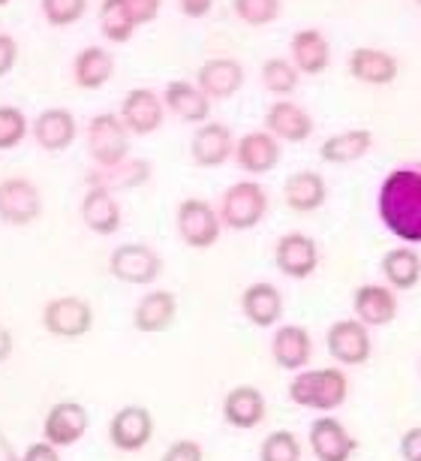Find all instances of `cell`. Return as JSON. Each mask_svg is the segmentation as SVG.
<instances>
[{
    "mask_svg": "<svg viewBox=\"0 0 421 461\" xmlns=\"http://www.w3.org/2000/svg\"><path fill=\"white\" fill-rule=\"evenodd\" d=\"M148 178H151V163L127 158L118 167H96L87 176V185L105 190H124V187H142L148 185Z\"/></svg>",
    "mask_w": 421,
    "mask_h": 461,
    "instance_id": "obj_30",
    "label": "cell"
},
{
    "mask_svg": "<svg viewBox=\"0 0 421 461\" xmlns=\"http://www.w3.org/2000/svg\"><path fill=\"white\" fill-rule=\"evenodd\" d=\"M0 461H22L19 452H15V447H13L10 438H6L4 431H0Z\"/></svg>",
    "mask_w": 421,
    "mask_h": 461,
    "instance_id": "obj_46",
    "label": "cell"
},
{
    "mask_svg": "<svg viewBox=\"0 0 421 461\" xmlns=\"http://www.w3.org/2000/svg\"><path fill=\"white\" fill-rule=\"evenodd\" d=\"M196 82L208 100H226L244 88V67L232 58H214L199 67Z\"/></svg>",
    "mask_w": 421,
    "mask_h": 461,
    "instance_id": "obj_18",
    "label": "cell"
},
{
    "mask_svg": "<svg viewBox=\"0 0 421 461\" xmlns=\"http://www.w3.org/2000/svg\"><path fill=\"white\" fill-rule=\"evenodd\" d=\"M382 275L391 290H412L421 281V257L412 248H394L382 257Z\"/></svg>",
    "mask_w": 421,
    "mask_h": 461,
    "instance_id": "obj_33",
    "label": "cell"
},
{
    "mask_svg": "<svg viewBox=\"0 0 421 461\" xmlns=\"http://www.w3.org/2000/svg\"><path fill=\"white\" fill-rule=\"evenodd\" d=\"M6 4H10V0H0V6H6Z\"/></svg>",
    "mask_w": 421,
    "mask_h": 461,
    "instance_id": "obj_48",
    "label": "cell"
},
{
    "mask_svg": "<svg viewBox=\"0 0 421 461\" xmlns=\"http://www.w3.org/2000/svg\"><path fill=\"white\" fill-rule=\"evenodd\" d=\"M28 136V118L15 106H0V151H10Z\"/></svg>",
    "mask_w": 421,
    "mask_h": 461,
    "instance_id": "obj_38",
    "label": "cell"
},
{
    "mask_svg": "<svg viewBox=\"0 0 421 461\" xmlns=\"http://www.w3.org/2000/svg\"><path fill=\"white\" fill-rule=\"evenodd\" d=\"M310 449L319 461H349L355 452V438L335 416H319L310 425Z\"/></svg>",
    "mask_w": 421,
    "mask_h": 461,
    "instance_id": "obj_15",
    "label": "cell"
},
{
    "mask_svg": "<svg viewBox=\"0 0 421 461\" xmlns=\"http://www.w3.org/2000/svg\"><path fill=\"white\" fill-rule=\"evenodd\" d=\"M328 196V187H326V178L319 172H310V169H301V172H292L283 185V199L292 212H301V214H310L316 208H322Z\"/></svg>",
    "mask_w": 421,
    "mask_h": 461,
    "instance_id": "obj_23",
    "label": "cell"
},
{
    "mask_svg": "<svg viewBox=\"0 0 421 461\" xmlns=\"http://www.w3.org/2000/svg\"><path fill=\"white\" fill-rule=\"evenodd\" d=\"M163 103H166V109L175 112L181 121H190V124H205L208 112H210V100L205 97V91H202L199 85H190L181 79L166 85Z\"/></svg>",
    "mask_w": 421,
    "mask_h": 461,
    "instance_id": "obj_22",
    "label": "cell"
},
{
    "mask_svg": "<svg viewBox=\"0 0 421 461\" xmlns=\"http://www.w3.org/2000/svg\"><path fill=\"white\" fill-rule=\"evenodd\" d=\"M235 154V136L232 130L226 124H217V121H205L196 136H193L190 142V158L196 167L202 169H214V167H223L226 160H229Z\"/></svg>",
    "mask_w": 421,
    "mask_h": 461,
    "instance_id": "obj_13",
    "label": "cell"
},
{
    "mask_svg": "<svg viewBox=\"0 0 421 461\" xmlns=\"http://www.w3.org/2000/svg\"><path fill=\"white\" fill-rule=\"evenodd\" d=\"M274 263L286 277L304 281V277H310L316 272V266H319V248H316V241L310 236H304V232H286L274 248Z\"/></svg>",
    "mask_w": 421,
    "mask_h": 461,
    "instance_id": "obj_12",
    "label": "cell"
},
{
    "mask_svg": "<svg viewBox=\"0 0 421 461\" xmlns=\"http://www.w3.org/2000/svg\"><path fill=\"white\" fill-rule=\"evenodd\" d=\"M10 350H13V338H10V332H4V329H0V362L10 356Z\"/></svg>",
    "mask_w": 421,
    "mask_h": 461,
    "instance_id": "obj_47",
    "label": "cell"
},
{
    "mask_svg": "<svg viewBox=\"0 0 421 461\" xmlns=\"http://www.w3.org/2000/svg\"><path fill=\"white\" fill-rule=\"evenodd\" d=\"M87 431V411L78 402H58L42 425V440L51 447H73Z\"/></svg>",
    "mask_w": 421,
    "mask_h": 461,
    "instance_id": "obj_14",
    "label": "cell"
},
{
    "mask_svg": "<svg viewBox=\"0 0 421 461\" xmlns=\"http://www.w3.org/2000/svg\"><path fill=\"white\" fill-rule=\"evenodd\" d=\"M223 420L232 429H253L265 420V395L256 386H235L223 402Z\"/></svg>",
    "mask_w": 421,
    "mask_h": 461,
    "instance_id": "obj_28",
    "label": "cell"
},
{
    "mask_svg": "<svg viewBox=\"0 0 421 461\" xmlns=\"http://www.w3.org/2000/svg\"><path fill=\"white\" fill-rule=\"evenodd\" d=\"M112 76H115V58H112V51L103 46H87L78 51L73 60V79L78 88H85V91L103 88Z\"/></svg>",
    "mask_w": 421,
    "mask_h": 461,
    "instance_id": "obj_27",
    "label": "cell"
},
{
    "mask_svg": "<svg viewBox=\"0 0 421 461\" xmlns=\"http://www.w3.org/2000/svg\"><path fill=\"white\" fill-rule=\"evenodd\" d=\"M353 308H355V320H362L367 329L389 326L398 317V295H394L391 286L364 284L353 295Z\"/></svg>",
    "mask_w": 421,
    "mask_h": 461,
    "instance_id": "obj_16",
    "label": "cell"
},
{
    "mask_svg": "<svg viewBox=\"0 0 421 461\" xmlns=\"http://www.w3.org/2000/svg\"><path fill=\"white\" fill-rule=\"evenodd\" d=\"M373 145V136L367 130H346V133L328 136L319 148V158L326 163H355L362 160Z\"/></svg>",
    "mask_w": 421,
    "mask_h": 461,
    "instance_id": "obj_32",
    "label": "cell"
},
{
    "mask_svg": "<svg viewBox=\"0 0 421 461\" xmlns=\"http://www.w3.org/2000/svg\"><path fill=\"white\" fill-rule=\"evenodd\" d=\"M22 461H60V456H58V447L42 440V443H31V447L24 449Z\"/></svg>",
    "mask_w": 421,
    "mask_h": 461,
    "instance_id": "obj_44",
    "label": "cell"
},
{
    "mask_svg": "<svg viewBox=\"0 0 421 461\" xmlns=\"http://www.w3.org/2000/svg\"><path fill=\"white\" fill-rule=\"evenodd\" d=\"M42 326L55 338H82L91 332L94 311L85 299H76V295L51 299L46 308H42Z\"/></svg>",
    "mask_w": 421,
    "mask_h": 461,
    "instance_id": "obj_6",
    "label": "cell"
},
{
    "mask_svg": "<svg viewBox=\"0 0 421 461\" xmlns=\"http://www.w3.org/2000/svg\"><path fill=\"white\" fill-rule=\"evenodd\" d=\"M376 208L391 236L407 245H421V160L403 163L385 176Z\"/></svg>",
    "mask_w": 421,
    "mask_h": 461,
    "instance_id": "obj_1",
    "label": "cell"
},
{
    "mask_svg": "<svg viewBox=\"0 0 421 461\" xmlns=\"http://www.w3.org/2000/svg\"><path fill=\"white\" fill-rule=\"evenodd\" d=\"M274 362L286 371H301L313 356V341L304 326H280L271 341Z\"/></svg>",
    "mask_w": 421,
    "mask_h": 461,
    "instance_id": "obj_25",
    "label": "cell"
},
{
    "mask_svg": "<svg viewBox=\"0 0 421 461\" xmlns=\"http://www.w3.org/2000/svg\"><path fill=\"white\" fill-rule=\"evenodd\" d=\"M416 4H418V6H421V0H416Z\"/></svg>",
    "mask_w": 421,
    "mask_h": 461,
    "instance_id": "obj_49",
    "label": "cell"
},
{
    "mask_svg": "<svg viewBox=\"0 0 421 461\" xmlns=\"http://www.w3.org/2000/svg\"><path fill=\"white\" fill-rule=\"evenodd\" d=\"M223 230L220 212L205 199H184L178 205V232L184 239V245L205 250L210 245H217Z\"/></svg>",
    "mask_w": 421,
    "mask_h": 461,
    "instance_id": "obj_5",
    "label": "cell"
},
{
    "mask_svg": "<svg viewBox=\"0 0 421 461\" xmlns=\"http://www.w3.org/2000/svg\"><path fill=\"white\" fill-rule=\"evenodd\" d=\"M217 212H220L223 226H229L235 232H244V230L259 226V221L265 217L268 196H265V190H262V185L247 178V181H238V185H232L226 190Z\"/></svg>",
    "mask_w": 421,
    "mask_h": 461,
    "instance_id": "obj_4",
    "label": "cell"
},
{
    "mask_svg": "<svg viewBox=\"0 0 421 461\" xmlns=\"http://www.w3.org/2000/svg\"><path fill=\"white\" fill-rule=\"evenodd\" d=\"M265 127L268 133L283 142H304L307 136L313 133V118L298 106L292 100H277L274 106L268 109L265 115Z\"/></svg>",
    "mask_w": 421,
    "mask_h": 461,
    "instance_id": "obj_20",
    "label": "cell"
},
{
    "mask_svg": "<svg viewBox=\"0 0 421 461\" xmlns=\"http://www.w3.org/2000/svg\"><path fill=\"white\" fill-rule=\"evenodd\" d=\"M100 31L109 42H127L133 37L136 22L127 10V0H103L100 6Z\"/></svg>",
    "mask_w": 421,
    "mask_h": 461,
    "instance_id": "obj_34",
    "label": "cell"
},
{
    "mask_svg": "<svg viewBox=\"0 0 421 461\" xmlns=\"http://www.w3.org/2000/svg\"><path fill=\"white\" fill-rule=\"evenodd\" d=\"M328 353L335 356L340 365H364L371 359V332L362 320H337L326 335Z\"/></svg>",
    "mask_w": 421,
    "mask_h": 461,
    "instance_id": "obj_11",
    "label": "cell"
},
{
    "mask_svg": "<svg viewBox=\"0 0 421 461\" xmlns=\"http://www.w3.org/2000/svg\"><path fill=\"white\" fill-rule=\"evenodd\" d=\"M160 6H163V0H127V10L133 15L136 28L151 24L157 15H160Z\"/></svg>",
    "mask_w": 421,
    "mask_h": 461,
    "instance_id": "obj_40",
    "label": "cell"
},
{
    "mask_svg": "<svg viewBox=\"0 0 421 461\" xmlns=\"http://www.w3.org/2000/svg\"><path fill=\"white\" fill-rule=\"evenodd\" d=\"M232 10L244 24L265 28L280 15V0H232Z\"/></svg>",
    "mask_w": 421,
    "mask_h": 461,
    "instance_id": "obj_37",
    "label": "cell"
},
{
    "mask_svg": "<svg viewBox=\"0 0 421 461\" xmlns=\"http://www.w3.org/2000/svg\"><path fill=\"white\" fill-rule=\"evenodd\" d=\"M235 163L250 176H265L280 163V142L271 133H244L235 142Z\"/></svg>",
    "mask_w": 421,
    "mask_h": 461,
    "instance_id": "obj_17",
    "label": "cell"
},
{
    "mask_svg": "<svg viewBox=\"0 0 421 461\" xmlns=\"http://www.w3.org/2000/svg\"><path fill=\"white\" fill-rule=\"evenodd\" d=\"M154 438V416L148 407L130 404L112 416L109 422V440L121 452H139L145 449Z\"/></svg>",
    "mask_w": 421,
    "mask_h": 461,
    "instance_id": "obj_9",
    "label": "cell"
},
{
    "mask_svg": "<svg viewBox=\"0 0 421 461\" xmlns=\"http://www.w3.org/2000/svg\"><path fill=\"white\" fill-rule=\"evenodd\" d=\"M85 10H87V0H42V15L55 28L76 24L85 15Z\"/></svg>",
    "mask_w": 421,
    "mask_h": 461,
    "instance_id": "obj_39",
    "label": "cell"
},
{
    "mask_svg": "<svg viewBox=\"0 0 421 461\" xmlns=\"http://www.w3.org/2000/svg\"><path fill=\"white\" fill-rule=\"evenodd\" d=\"M33 139L46 151H64L76 139V118L67 109H46L33 121Z\"/></svg>",
    "mask_w": 421,
    "mask_h": 461,
    "instance_id": "obj_29",
    "label": "cell"
},
{
    "mask_svg": "<svg viewBox=\"0 0 421 461\" xmlns=\"http://www.w3.org/2000/svg\"><path fill=\"white\" fill-rule=\"evenodd\" d=\"M15 60H19V42H15L10 33H0V79L6 73H13Z\"/></svg>",
    "mask_w": 421,
    "mask_h": 461,
    "instance_id": "obj_42",
    "label": "cell"
},
{
    "mask_svg": "<svg viewBox=\"0 0 421 461\" xmlns=\"http://www.w3.org/2000/svg\"><path fill=\"white\" fill-rule=\"evenodd\" d=\"M82 221L96 236H112L121 226V205L115 194L105 187H87L82 199Z\"/></svg>",
    "mask_w": 421,
    "mask_h": 461,
    "instance_id": "obj_21",
    "label": "cell"
},
{
    "mask_svg": "<svg viewBox=\"0 0 421 461\" xmlns=\"http://www.w3.org/2000/svg\"><path fill=\"white\" fill-rule=\"evenodd\" d=\"M87 154L96 167H118L130 158V130L115 112H100L87 124Z\"/></svg>",
    "mask_w": 421,
    "mask_h": 461,
    "instance_id": "obj_3",
    "label": "cell"
},
{
    "mask_svg": "<svg viewBox=\"0 0 421 461\" xmlns=\"http://www.w3.org/2000/svg\"><path fill=\"white\" fill-rule=\"evenodd\" d=\"M349 73L364 85H391L398 79V58L382 49H355L349 55Z\"/></svg>",
    "mask_w": 421,
    "mask_h": 461,
    "instance_id": "obj_26",
    "label": "cell"
},
{
    "mask_svg": "<svg viewBox=\"0 0 421 461\" xmlns=\"http://www.w3.org/2000/svg\"><path fill=\"white\" fill-rule=\"evenodd\" d=\"M400 456L407 461H421V429H409L400 440Z\"/></svg>",
    "mask_w": 421,
    "mask_h": 461,
    "instance_id": "obj_43",
    "label": "cell"
},
{
    "mask_svg": "<svg viewBox=\"0 0 421 461\" xmlns=\"http://www.w3.org/2000/svg\"><path fill=\"white\" fill-rule=\"evenodd\" d=\"M259 461H301V443L292 431H271L259 449Z\"/></svg>",
    "mask_w": 421,
    "mask_h": 461,
    "instance_id": "obj_36",
    "label": "cell"
},
{
    "mask_svg": "<svg viewBox=\"0 0 421 461\" xmlns=\"http://www.w3.org/2000/svg\"><path fill=\"white\" fill-rule=\"evenodd\" d=\"M298 79H301V73L295 69V64H289L283 58H268L262 64V85L274 97H289L298 88Z\"/></svg>",
    "mask_w": 421,
    "mask_h": 461,
    "instance_id": "obj_35",
    "label": "cell"
},
{
    "mask_svg": "<svg viewBox=\"0 0 421 461\" xmlns=\"http://www.w3.org/2000/svg\"><path fill=\"white\" fill-rule=\"evenodd\" d=\"M166 103L160 94H154L151 88H133L121 103V121L130 130V136H151L163 127L166 115Z\"/></svg>",
    "mask_w": 421,
    "mask_h": 461,
    "instance_id": "obj_8",
    "label": "cell"
},
{
    "mask_svg": "<svg viewBox=\"0 0 421 461\" xmlns=\"http://www.w3.org/2000/svg\"><path fill=\"white\" fill-rule=\"evenodd\" d=\"M109 272L124 284H151L163 272V259L148 245H121L109 259Z\"/></svg>",
    "mask_w": 421,
    "mask_h": 461,
    "instance_id": "obj_10",
    "label": "cell"
},
{
    "mask_svg": "<svg viewBox=\"0 0 421 461\" xmlns=\"http://www.w3.org/2000/svg\"><path fill=\"white\" fill-rule=\"evenodd\" d=\"M178 4H181V13L187 15V19H202V15L210 13L214 0H178Z\"/></svg>",
    "mask_w": 421,
    "mask_h": 461,
    "instance_id": "obj_45",
    "label": "cell"
},
{
    "mask_svg": "<svg viewBox=\"0 0 421 461\" xmlns=\"http://www.w3.org/2000/svg\"><path fill=\"white\" fill-rule=\"evenodd\" d=\"M346 395H349V380L340 368L301 371L289 383V398L298 407H310V411H322V413L344 407Z\"/></svg>",
    "mask_w": 421,
    "mask_h": 461,
    "instance_id": "obj_2",
    "label": "cell"
},
{
    "mask_svg": "<svg viewBox=\"0 0 421 461\" xmlns=\"http://www.w3.org/2000/svg\"><path fill=\"white\" fill-rule=\"evenodd\" d=\"M241 311L253 326L271 329L280 323V317H283V295H280L277 286L268 281L250 284L241 295Z\"/></svg>",
    "mask_w": 421,
    "mask_h": 461,
    "instance_id": "obj_19",
    "label": "cell"
},
{
    "mask_svg": "<svg viewBox=\"0 0 421 461\" xmlns=\"http://www.w3.org/2000/svg\"><path fill=\"white\" fill-rule=\"evenodd\" d=\"M292 64L298 73L319 76L331 64V46L326 33L316 28H304L292 37Z\"/></svg>",
    "mask_w": 421,
    "mask_h": 461,
    "instance_id": "obj_24",
    "label": "cell"
},
{
    "mask_svg": "<svg viewBox=\"0 0 421 461\" xmlns=\"http://www.w3.org/2000/svg\"><path fill=\"white\" fill-rule=\"evenodd\" d=\"M202 447L196 440H175L169 449H166L163 461H202Z\"/></svg>",
    "mask_w": 421,
    "mask_h": 461,
    "instance_id": "obj_41",
    "label": "cell"
},
{
    "mask_svg": "<svg viewBox=\"0 0 421 461\" xmlns=\"http://www.w3.org/2000/svg\"><path fill=\"white\" fill-rule=\"evenodd\" d=\"M175 311H178V302H175L172 293H166V290L148 293L145 299L136 304L133 323L139 332H163V329L172 326Z\"/></svg>",
    "mask_w": 421,
    "mask_h": 461,
    "instance_id": "obj_31",
    "label": "cell"
},
{
    "mask_svg": "<svg viewBox=\"0 0 421 461\" xmlns=\"http://www.w3.org/2000/svg\"><path fill=\"white\" fill-rule=\"evenodd\" d=\"M42 214V196L28 178L0 181V221L10 226H28Z\"/></svg>",
    "mask_w": 421,
    "mask_h": 461,
    "instance_id": "obj_7",
    "label": "cell"
}]
</instances>
